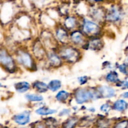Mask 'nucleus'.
Instances as JSON below:
<instances>
[{"label": "nucleus", "instance_id": "nucleus-9", "mask_svg": "<svg viewBox=\"0 0 128 128\" xmlns=\"http://www.w3.org/2000/svg\"><path fill=\"white\" fill-rule=\"evenodd\" d=\"M96 90L100 94V98L110 99L116 96V92L114 88L110 86L101 85L96 88Z\"/></svg>", "mask_w": 128, "mask_h": 128}, {"label": "nucleus", "instance_id": "nucleus-32", "mask_svg": "<svg viewBox=\"0 0 128 128\" xmlns=\"http://www.w3.org/2000/svg\"><path fill=\"white\" fill-rule=\"evenodd\" d=\"M2 87H3V85H2V84H1V82H0V88H2Z\"/></svg>", "mask_w": 128, "mask_h": 128}, {"label": "nucleus", "instance_id": "nucleus-20", "mask_svg": "<svg viewBox=\"0 0 128 128\" xmlns=\"http://www.w3.org/2000/svg\"><path fill=\"white\" fill-rule=\"evenodd\" d=\"M70 96V93L64 90L60 91L56 95V99L57 101L61 102H65L69 100Z\"/></svg>", "mask_w": 128, "mask_h": 128}, {"label": "nucleus", "instance_id": "nucleus-10", "mask_svg": "<svg viewBox=\"0 0 128 128\" xmlns=\"http://www.w3.org/2000/svg\"><path fill=\"white\" fill-rule=\"evenodd\" d=\"M85 46L88 50H91L92 51H100L103 48L104 42L101 38L97 36H94V37H91V39L87 40L86 44L83 48H84Z\"/></svg>", "mask_w": 128, "mask_h": 128}, {"label": "nucleus", "instance_id": "nucleus-21", "mask_svg": "<svg viewBox=\"0 0 128 128\" xmlns=\"http://www.w3.org/2000/svg\"><path fill=\"white\" fill-rule=\"evenodd\" d=\"M61 82L60 80H54L49 82L48 84V90H50L52 92H56L61 88Z\"/></svg>", "mask_w": 128, "mask_h": 128}, {"label": "nucleus", "instance_id": "nucleus-15", "mask_svg": "<svg viewBox=\"0 0 128 128\" xmlns=\"http://www.w3.org/2000/svg\"><path fill=\"white\" fill-rule=\"evenodd\" d=\"M13 120L16 123L20 125H26L30 121V112L29 111H24L18 114L15 115Z\"/></svg>", "mask_w": 128, "mask_h": 128}, {"label": "nucleus", "instance_id": "nucleus-25", "mask_svg": "<svg viewBox=\"0 0 128 128\" xmlns=\"http://www.w3.org/2000/svg\"><path fill=\"white\" fill-rule=\"evenodd\" d=\"M111 109H112V106L109 103L104 104L100 108V110L104 113H108L111 111Z\"/></svg>", "mask_w": 128, "mask_h": 128}, {"label": "nucleus", "instance_id": "nucleus-7", "mask_svg": "<svg viewBox=\"0 0 128 128\" xmlns=\"http://www.w3.org/2000/svg\"><path fill=\"white\" fill-rule=\"evenodd\" d=\"M88 14L91 18L96 22H101L105 20L106 17V11L103 8L96 4H92V6L89 8Z\"/></svg>", "mask_w": 128, "mask_h": 128}, {"label": "nucleus", "instance_id": "nucleus-17", "mask_svg": "<svg viewBox=\"0 0 128 128\" xmlns=\"http://www.w3.org/2000/svg\"><path fill=\"white\" fill-rule=\"evenodd\" d=\"M32 88L36 90L39 93H43L46 92L48 90V84L42 81H36L34 82L32 84Z\"/></svg>", "mask_w": 128, "mask_h": 128}, {"label": "nucleus", "instance_id": "nucleus-18", "mask_svg": "<svg viewBox=\"0 0 128 128\" xmlns=\"http://www.w3.org/2000/svg\"><path fill=\"white\" fill-rule=\"evenodd\" d=\"M31 88L30 84L26 81H21L14 84V88L17 92L20 93H24L27 92Z\"/></svg>", "mask_w": 128, "mask_h": 128}, {"label": "nucleus", "instance_id": "nucleus-29", "mask_svg": "<svg viewBox=\"0 0 128 128\" xmlns=\"http://www.w3.org/2000/svg\"><path fill=\"white\" fill-rule=\"evenodd\" d=\"M71 112V110H69V109H64L62 110L61 112H60V116H64V115H67L69 114Z\"/></svg>", "mask_w": 128, "mask_h": 128}, {"label": "nucleus", "instance_id": "nucleus-12", "mask_svg": "<svg viewBox=\"0 0 128 128\" xmlns=\"http://www.w3.org/2000/svg\"><path fill=\"white\" fill-rule=\"evenodd\" d=\"M55 36L57 41L61 42L62 44H68L70 41V35H69L68 31H67L64 26H59L56 29Z\"/></svg>", "mask_w": 128, "mask_h": 128}, {"label": "nucleus", "instance_id": "nucleus-16", "mask_svg": "<svg viewBox=\"0 0 128 128\" xmlns=\"http://www.w3.org/2000/svg\"><path fill=\"white\" fill-rule=\"evenodd\" d=\"M128 102L124 100H118L115 101L112 106V110L115 111L122 112L127 110Z\"/></svg>", "mask_w": 128, "mask_h": 128}, {"label": "nucleus", "instance_id": "nucleus-26", "mask_svg": "<svg viewBox=\"0 0 128 128\" xmlns=\"http://www.w3.org/2000/svg\"><path fill=\"white\" fill-rule=\"evenodd\" d=\"M118 69L121 73L125 75H128V64L126 63H123L118 66Z\"/></svg>", "mask_w": 128, "mask_h": 128}, {"label": "nucleus", "instance_id": "nucleus-11", "mask_svg": "<svg viewBox=\"0 0 128 128\" xmlns=\"http://www.w3.org/2000/svg\"><path fill=\"white\" fill-rule=\"evenodd\" d=\"M46 56L48 59L49 64L52 67L58 68L62 65L63 61H62L58 54L55 52L53 50L46 52Z\"/></svg>", "mask_w": 128, "mask_h": 128}, {"label": "nucleus", "instance_id": "nucleus-27", "mask_svg": "<svg viewBox=\"0 0 128 128\" xmlns=\"http://www.w3.org/2000/svg\"><path fill=\"white\" fill-rule=\"evenodd\" d=\"M88 77L86 76H82L81 77H79L78 78V81L80 82V84L81 85H84L86 83H87L88 81Z\"/></svg>", "mask_w": 128, "mask_h": 128}, {"label": "nucleus", "instance_id": "nucleus-5", "mask_svg": "<svg viewBox=\"0 0 128 128\" xmlns=\"http://www.w3.org/2000/svg\"><path fill=\"white\" fill-rule=\"evenodd\" d=\"M82 32L86 36L94 37L101 32V28L98 23L93 20L84 18L82 21Z\"/></svg>", "mask_w": 128, "mask_h": 128}, {"label": "nucleus", "instance_id": "nucleus-22", "mask_svg": "<svg viewBox=\"0 0 128 128\" xmlns=\"http://www.w3.org/2000/svg\"><path fill=\"white\" fill-rule=\"evenodd\" d=\"M57 112V111L52 109L48 108L46 107H41L36 110V113L37 114L41 116H48V115L52 114Z\"/></svg>", "mask_w": 128, "mask_h": 128}, {"label": "nucleus", "instance_id": "nucleus-8", "mask_svg": "<svg viewBox=\"0 0 128 128\" xmlns=\"http://www.w3.org/2000/svg\"><path fill=\"white\" fill-rule=\"evenodd\" d=\"M70 41L74 46H81L83 48L86 44L87 40L86 36L80 30H74L70 35Z\"/></svg>", "mask_w": 128, "mask_h": 128}, {"label": "nucleus", "instance_id": "nucleus-13", "mask_svg": "<svg viewBox=\"0 0 128 128\" xmlns=\"http://www.w3.org/2000/svg\"><path fill=\"white\" fill-rule=\"evenodd\" d=\"M32 53L38 60L43 59L46 56V52L44 45L40 41L34 42V45H32Z\"/></svg>", "mask_w": 128, "mask_h": 128}, {"label": "nucleus", "instance_id": "nucleus-1", "mask_svg": "<svg viewBox=\"0 0 128 128\" xmlns=\"http://www.w3.org/2000/svg\"><path fill=\"white\" fill-rule=\"evenodd\" d=\"M58 54L62 61L68 64H74L81 58V52L78 48L70 44H62L58 48Z\"/></svg>", "mask_w": 128, "mask_h": 128}, {"label": "nucleus", "instance_id": "nucleus-30", "mask_svg": "<svg viewBox=\"0 0 128 128\" xmlns=\"http://www.w3.org/2000/svg\"><path fill=\"white\" fill-rule=\"evenodd\" d=\"M86 1L90 4H99L105 0H86Z\"/></svg>", "mask_w": 128, "mask_h": 128}, {"label": "nucleus", "instance_id": "nucleus-24", "mask_svg": "<svg viewBox=\"0 0 128 128\" xmlns=\"http://www.w3.org/2000/svg\"><path fill=\"white\" fill-rule=\"evenodd\" d=\"M77 120L75 118H71L70 120H68L67 122H65L64 125V128H72L75 124H76Z\"/></svg>", "mask_w": 128, "mask_h": 128}, {"label": "nucleus", "instance_id": "nucleus-2", "mask_svg": "<svg viewBox=\"0 0 128 128\" xmlns=\"http://www.w3.org/2000/svg\"><path fill=\"white\" fill-rule=\"evenodd\" d=\"M74 98L78 104H82L89 101L101 99L96 89L93 88L77 89L74 93Z\"/></svg>", "mask_w": 128, "mask_h": 128}, {"label": "nucleus", "instance_id": "nucleus-14", "mask_svg": "<svg viewBox=\"0 0 128 128\" xmlns=\"http://www.w3.org/2000/svg\"><path fill=\"white\" fill-rule=\"evenodd\" d=\"M78 24V20L75 16H68L64 20L63 26L67 31H72L76 30Z\"/></svg>", "mask_w": 128, "mask_h": 128}, {"label": "nucleus", "instance_id": "nucleus-31", "mask_svg": "<svg viewBox=\"0 0 128 128\" xmlns=\"http://www.w3.org/2000/svg\"><path fill=\"white\" fill-rule=\"evenodd\" d=\"M122 96L124 98L127 99L128 98V92H124V93H123V94L122 95Z\"/></svg>", "mask_w": 128, "mask_h": 128}, {"label": "nucleus", "instance_id": "nucleus-4", "mask_svg": "<svg viewBox=\"0 0 128 128\" xmlns=\"http://www.w3.org/2000/svg\"><path fill=\"white\" fill-rule=\"evenodd\" d=\"M16 61L19 64L30 70L35 69V62L32 55L24 50H18L16 54Z\"/></svg>", "mask_w": 128, "mask_h": 128}, {"label": "nucleus", "instance_id": "nucleus-19", "mask_svg": "<svg viewBox=\"0 0 128 128\" xmlns=\"http://www.w3.org/2000/svg\"><path fill=\"white\" fill-rule=\"evenodd\" d=\"M105 80L110 83H117L118 81H120L118 74L114 71H111L108 73L105 77Z\"/></svg>", "mask_w": 128, "mask_h": 128}, {"label": "nucleus", "instance_id": "nucleus-23", "mask_svg": "<svg viewBox=\"0 0 128 128\" xmlns=\"http://www.w3.org/2000/svg\"><path fill=\"white\" fill-rule=\"evenodd\" d=\"M25 98L31 102H40L43 101L44 98L41 95L38 94H31L28 93L25 95Z\"/></svg>", "mask_w": 128, "mask_h": 128}, {"label": "nucleus", "instance_id": "nucleus-28", "mask_svg": "<svg viewBox=\"0 0 128 128\" xmlns=\"http://www.w3.org/2000/svg\"><path fill=\"white\" fill-rule=\"evenodd\" d=\"M127 121H122V122L118 124V125L115 127V128H126V127H127Z\"/></svg>", "mask_w": 128, "mask_h": 128}, {"label": "nucleus", "instance_id": "nucleus-33", "mask_svg": "<svg viewBox=\"0 0 128 128\" xmlns=\"http://www.w3.org/2000/svg\"><path fill=\"white\" fill-rule=\"evenodd\" d=\"M42 128V126H39V128Z\"/></svg>", "mask_w": 128, "mask_h": 128}, {"label": "nucleus", "instance_id": "nucleus-6", "mask_svg": "<svg viewBox=\"0 0 128 128\" xmlns=\"http://www.w3.org/2000/svg\"><path fill=\"white\" fill-rule=\"evenodd\" d=\"M124 15V10L121 6L112 4L106 11L105 20L111 22H118L123 19Z\"/></svg>", "mask_w": 128, "mask_h": 128}, {"label": "nucleus", "instance_id": "nucleus-3", "mask_svg": "<svg viewBox=\"0 0 128 128\" xmlns=\"http://www.w3.org/2000/svg\"><path fill=\"white\" fill-rule=\"evenodd\" d=\"M0 65L9 72H14L16 70L14 60L4 48H0Z\"/></svg>", "mask_w": 128, "mask_h": 128}]
</instances>
